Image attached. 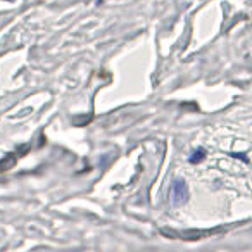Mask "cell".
I'll return each instance as SVG.
<instances>
[{
  "label": "cell",
  "mask_w": 252,
  "mask_h": 252,
  "mask_svg": "<svg viewBox=\"0 0 252 252\" xmlns=\"http://www.w3.org/2000/svg\"><path fill=\"white\" fill-rule=\"evenodd\" d=\"M7 2H11V0H7Z\"/></svg>",
  "instance_id": "obj_5"
},
{
  "label": "cell",
  "mask_w": 252,
  "mask_h": 252,
  "mask_svg": "<svg viewBox=\"0 0 252 252\" xmlns=\"http://www.w3.org/2000/svg\"><path fill=\"white\" fill-rule=\"evenodd\" d=\"M190 192H189V187L183 180H175L171 185V202L173 206H183V204L189 200Z\"/></svg>",
  "instance_id": "obj_2"
},
{
  "label": "cell",
  "mask_w": 252,
  "mask_h": 252,
  "mask_svg": "<svg viewBox=\"0 0 252 252\" xmlns=\"http://www.w3.org/2000/svg\"><path fill=\"white\" fill-rule=\"evenodd\" d=\"M204 159H206V151H204V149H199V151H195L192 154L190 162H192V164H199V162H202Z\"/></svg>",
  "instance_id": "obj_3"
},
{
  "label": "cell",
  "mask_w": 252,
  "mask_h": 252,
  "mask_svg": "<svg viewBox=\"0 0 252 252\" xmlns=\"http://www.w3.org/2000/svg\"><path fill=\"white\" fill-rule=\"evenodd\" d=\"M223 228H216V230H189V231H175V230H161L162 235L166 237H175L182 238V240H200V238L211 237V235L221 233Z\"/></svg>",
  "instance_id": "obj_1"
},
{
  "label": "cell",
  "mask_w": 252,
  "mask_h": 252,
  "mask_svg": "<svg viewBox=\"0 0 252 252\" xmlns=\"http://www.w3.org/2000/svg\"><path fill=\"white\" fill-rule=\"evenodd\" d=\"M14 154H12L11 156V158H9V161L7 162H4V161H2V162H0V171H5V169H7L9 168V166H12V162H14Z\"/></svg>",
  "instance_id": "obj_4"
}]
</instances>
